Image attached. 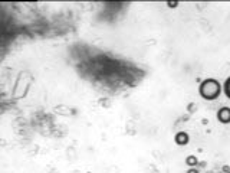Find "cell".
Listing matches in <instances>:
<instances>
[{
  "mask_svg": "<svg viewBox=\"0 0 230 173\" xmlns=\"http://www.w3.org/2000/svg\"><path fill=\"white\" fill-rule=\"evenodd\" d=\"M199 91H200V95L204 100H216L222 92V85L217 79L207 78L200 84Z\"/></svg>",
  "mask_w": 230,
  "mask_h": 173,
  "instance_id": "6da1fadb",
  "label": "cell"
},
{
  "mask_svg": "<svg viewBox=\"0 0 230 173\" xmlns=\"http://www.w3.org/2000/svg\"><path fill=\"white\" fill-rule=\"evenodd\" d=\"M224 94L230 98V78H227L224 82Z\"/></svg>",
  "mask_w": 230,
  "mask_h": 173,
  "instance_id": "5b68a950",
  "label": "cell"
},
{
  "mask_svg": "<svg viewBox=\"0 0 230 173\" xmlns=\"http://www.w3.org/2000/svg\"><path fill=\"white\" fill-rule=\"evenodd\" d=\"M187 173H199V172H197V169L191 167V169H189V172H187Z\"/></svg>",
  "mask_w": 230,
  "mask_h": 173,
  "instance_id": "52a82bcc",
  "label": "cell"
},
{
  "mask_svg": "<svg viewBox=\"0 0 230 173\" xmlns=\"http://www.w3.org/2000/svg\"><path fill=\"white\" fill-rule=\"evenodd\" d=\"M174 140H175V143H177L178 146H186V144L189 143L190 137H189V134H187V133H184V131H178L177 134H175Z\"/></svg>",
  "mask_w": 230,
  "mask_h": 173,
  "instance_id": "3957f363",
  "label": "cell"
},
{
  "mask_svg": "<svg viewBox=\"0 0 230 173\" xmlns=\"http://www.w3.org/2000/svg\"><path fill=\"white\" fill-rule=\"evenodd\" d=\"M227 173H230V170H229V172H227Z\"/></svg>",
  "mask_w": 230,
  "mask_h": 173,
  "instance_id": "9c48e42d",
  "label": "cell"
},
{
  "mask_svg": "<svg viewBox=\"0 0 230 173\" xmlns=\"http://www.w3.org/2000/svg\"><path fill=\"white\" fill-rule=\"evenodd\" d=\"M186 165L190 166V167H194L197 165V157L196 156H187L186 157Z\"/></svg>",
  "mask_w": 230,
  "mask_h": 173,
  "instance_id": "277c9868",
  "label": "cell"
},
{
  "mask_svg": "<svg viewBox=\"0 0 230 173\" xmlns=\"http://www.w3.org/2000/svg\"><path fill=\"white\" fill-rule=\"evenodd\" d=\"M223 170H224V172L227 173V172H229V170H230V167H229V166H223Z\"/></svg>",
  "mask_w": 230,
  "mask_h": 173,
  "instance_id": "ba28073f",
  "label": "cell"
},
{
  "mask_svg": "<svg viewBox=\"0 0 230 173\" xmlns=\"http://www.w3.org/2000/svg\"><path fill=\"white\" fill-rule=\"evenodd\" d=\"M217 118H219V121L223 123V124H229L230 123V108L229 107L220 108L219 113H217Z\"/></svg>",
  "mask_w": 230,
  "mask_h": 173,
  "instance_id": "7a4b0ae2",
  "label": "cell"
},
{
  "mask_svg": "<svg viewBox=\"0 0 230 173\" xmlns=\"http://www.w3.org/2000/svg\"><path fill=\"white\" fill-rule=\"evenodd\" d=\"M167 4L170 6V7H175V6L178 4V2H167Z\"/></svg>",
  "mask_w": 230,
  "mask_h": 173,
  "instance_id": "8992f818",
  "label": "cell"
}]
</instances>
